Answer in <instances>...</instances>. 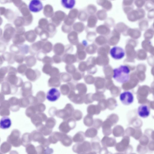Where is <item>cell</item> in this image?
Masks as SVG:
<instances>
[{"mask_svg": "<svg viewBox=\"0 0 154 154\" xmlns=\"http://www.w3.org/2000/svg\"><path fill=\"white\" fill-rule=\"evenodd\" d=\"M60 141L63 145L66 146H69L72 143L71 137L70 136L64 134H63Z\"/></svg>", "mask_w": 154, "mask_h": 154, "instance_id": "d4e9b609", "label": "cell"}, {"mask_svg": "<svg viewBox=\"0 0 154 154\" xmlns=\"http://www.w3.org/2000/svg\"><path fill=\"white\" fill-rule=\"evenodd\" d=\"M2 153L1 152H0V153Z\"/></svg>", "mask_w": 154, "mask_h": 154, "instance_id": "6f0895ef", "label": "cell"}, {"mask_svg": "<svg viewBox=\"0 0 154 154\" xmlns=\"http://www.w3.org/2000/svg\"><path fill=\"white\" fill-rule=\"evenodd\" d=\"M32 85L28 83L27 86L24 87L22 89L21 95L23 97H26L32 95Z\"/></svg>", "mask_w": 154, "mask_h": 154, "instance_id": "cb8c5ba5", "label": "cell"}, {"mask_svg": "<svg viewBox=\"0 0 154 154\" xmlns=\"http://www.w3.org/2000/svg\"><path fill=\"white\" fill-rule=\"evenodd\" d=\"M36 111L38 112H42L44 111L45 109V105L42 103H39L35 104V106Z\"/></svg>", "mask_w": 154, "mask_h": 154, "instance_id": "f6af8a7d", "label": "cell"}, {"mask_svg": "<svg viewBox=\"0 0 154 154\" xmlns=\"http://www.w3.org/2000/svg\"><path fill=\"white\" fill-rule=\"evenodd\" d=\"M10 108L8 101H3L0 104V116H9L10 114Z\"/></svg>", "mask_w": 154, "mask_h": 154, "instance_id": "8fae6325", "label": "cell"}, {"mask_svg": "<svg viewBox=\"0 0 154 154\" xmlns=\"http://www.w3.org/2000/svg\"><path fill=\"white\" fill-rule=\"evenodd\" d=\"M74 50V48L71 45H67L65 46V52L70 53Z\"/></svg>", "mask_w": 154, "mask_h": 154, "instance_id": "681fc988", "label": "cell"}, {"mask_svg": "<svg viewBox=\"0 0 154 154\" xmlns=\"http://www.w3.org/2000/svg\"><path fill=\"white\" fill-rule=\"evenodd\" d=\"M67 38L71 45H76L79 42L78 34L74 32H72L69 34Z\"/></svg>", "mask_w": 154, "mask_h": 154, "instance_id": "d6986e66", "label": "cell"}, {"mask_svg": "<svg viewBox=\"0 0 154 154\" xmlns=\"http://www.w3.org/2000/svg\"><path fill=\"white\" fill-rule=\"evenodd\" d=\"M60 96L59 91L55 88L50 89L48 92L46 98L50 101L54 102L57 100Z\"/></svg>", "mask_w": 154, "mask_h": 154, "instance_id": "9c48e42d", "label": "cell"}, {"mask_svg": "<svg viewBox=\"0 0 154 154\" xmlns=\"http://www.w3.org/2000/svg\"><path fill=\"white\" fill-rule=\"evenodd\" d=\"M120 100L122 103L128 105L132 103L134 100L133 94L129 91H126L122 93L119 96Z\"/></svg>", "mask_w": 154, "mask_h": 154, "instance_id": "8992f818", "label": "cell"}, {"mask_svg": "<svg viewBox=\"0 0 154 154\" xmlns=\"http://www.w3.org/2000/svg\"><path fill=\"white\" fill-rule=\"evenodd\" d=\"M60 73V71L59 69L57 67L53 66L49 75L50 77L59 76Z\"/></svg>", "mask_w": 154, "mask_h": 154, "instance_id": "ee69618b", "label": "cell"}, {"mask_svg": "<svg viewBox=\"0 0 154 154\" xmlns=\"http://www.w3.org/2000/svg\"><path fill=\"white\" fill-rule=\"evenodd\" d=\"M19 104L20 107L26 108L30 105V102L28 97L19 99Z\"/></svg>", "mask_w": 154, "mask_h": 154, "instance_id": "4dcf8cb0", "label": "cell"}, {"mask_svg": "<svg viewBox=\"0 0 154 154\" xmlns=\"http://www.w3.org/2000/svg\"><path fill=\"white\" fill-rule=\"evenodd\" d=\"M73 112L74 108L69 103L67 104L63 109L57 110L56 115L57 117L65 120L71 116Z\"/></svg>", "mask_w": 154, "mask_h": 154, "instance_id": "277c9868", "label": "cell"}, {"mask_svg": "<svg viewBox=\"0 0 154 154\" xmlns=\"http://www.w3.org/2000/svg\"><path fill=\"white\" fill-rule=\"evenodd\" d=\"M65 69L67 73L72 74L76 70V68L73 64H66L65 66Z\"/></svg>", "mask_w": 154, "mask_h": 154, "instance_id": "d590c367", "label": "cell"}, {"mask_svg": "<svg viewBox=\"0 0 154 154\" xmlns=\"http://www.w3.org/2000/svg\"><path fill=\"white\" fill-rule=\"evenodd\" d=\"M85 63L84 62L82 61L79 63L78 66V69L81 72H83L84 71V65Z\"/></svg>", "mask_w": 154, "mask_h": 154, "instance_id": "f5cc1de1", "label": "cell"}, {"mask_svg": "<svg viewBox=\"0 0 154 154\" xmlns=\"http://www.w3.org/2000/svg\"><path fill=\"white\" fill-rule=\"evenodd\" d=\"M61 81L59 76L50 77L48 81V85L50 87H58L60 85Z\"/></svg>", "mask_w": 154, "mask_h": 154, "instance_id": "ac0fdd59", "label": "cell"}, {"mask_svg": "<svg viewBox=\"0 0 154 154\" xmlns=\"http://www.w3.org/2000/svg\"><path fill=\"white\" fill-rule=\"evenodd\" d=\"M52 58L54 63L56 64L60 63L62 61V57L60 56L55 54Z\"/></svg>", "mask_w": 154, "mask_h": 154, "instance_id": "bcb514c9", "label": "cell"}, {"mask_svg": "<svg viewBox=\"0 0 154 154\" xmlns=\"http://www.w3.org/2000/svg\"><path fill=\"white\" fill-rule=\"evenodd\" d=\"M86 45V42L85 40L83 41L82 42L78 43L76 45L77 50H82L84 48V47Z\"/></svg>", "mask_w": 154, "mask_h": 154, "instance_id": "7dc6e473", "label": "cell"}, {"mask_svg": "<svg viewBox=\"0 0 154 154\" xmlns=\"http://www.w3.org/2000/svg\"><path fill=\"white\" fill-rule=\"evenodd\" d=\"M147 18L149 20H152L154 18V9L148 11Z\"/></svg>", "mask_w": 154, "mask_h": 154, "instance_id": "816d5d0a", "label": "cell"}, {"mask_svg": "<svg viewBox=\"0 0 154 154\" xmlns=\"http://www.w3.org/2000/svg\"><path fill=\"white\" fill-rule=\"evenodd\" d=\"M5 97L4 95L0 93V103H2L5 100Z\"/></svg>", "mask_w": 154, "mask_h": 154, "instance_id": "11a10c76", "label": "cell"}, {"mask_svg": "<svg viewBox=\"0 0 154 154\" xmlns=\"http://www.w3.org/2000/svg\"><path fill=\"white\" fill-rule=\"evenodd\" d=\"M20 135L21 133L19 130L14 129L7 137V141L14 147H19L21 145Z\"/></svg>", "mask_w": 154, "mask_h": 154, "instance_id": "3957f363", "label": "cell"}, {"mask_svg": "<svg viewBox=\"0 0 154 154\" xmlns=\"http://www.w3.org/2000/svg\"><path fill=\"white\" fill-rule=\"evenodd\" d=\"M148 0H134V3L138 8H141L144 6Z\"/></svg>", "mask_w": 154, "mask_h": 154, "instance_id": "ab89813d", "label": "cell"}, {"mask_svg": "<svg viewBox=\"0 0 154 154\" xmlns=\"http://www.w3.org/2000/svg\"><path fill=\"white\" fill-rule=\"evenodd\" d=\"M134 0H123V7H134L133 3Z\"/></svg>", "mask_w": 154, "mask_h": 154, "instance_id": "7bdbcfd3", "label": "cell"}, {"mask_svg": "<svg viewBox=\"0 0 154 154\" xmlns=\"http://www.w3.org/2000/svg\"><path fill=\"white\" fill-rule=\"evenodd\" d=\"M130 70L125 65H121L113 70V78L117 82L120 83H124L128 82L129 79Z\"/></svg>", "mask_w": 154, "mask_h": 154, "instance_id": "6da1fadb", "label": "cell"}, {"mask_svg": "<svg viewBox=\"0 0 154 154\" xmlns=\"http://www.w3.org/2000/svg\"><path fill=\"white\" fill-rule=\"evenodd\" d=\"M73 117L77 120H79V110H76L73 113Z\"/></svg>", "mask_w": 154, "mask_h": 154, "instance_id": "db71d44e", "label": "cell"}, {"mask_svg": "<svg viewBox=\"0 0 154 154\" xmlns=\"http://www.w3.org/2000/svg\"><path fill=\"white\" fill-rule=\"evenodd\" d=\"M53 48L52 43L50 42L46 41L44 42L42 48V51L44 53L46 54L52 51Z\"/></svg>", "mask_w": 154, "mask_h": 154, "instance_id": "603a6c76", "label": "cell"}, {"mask_svg": "<svg viewBox=\"0 0 154 154\" xmlns=\"http://www.w3.org/2000/svg\"><path fill=\"white\" fill-rule=\"evenodd\" d=\"M110 54L113 58L116 60H119L123 58L125 55L124 49L121 47L114 46L110 50Z\"/></svg>", "mask_w": 154, "mask_h": 154, "instance_id": "52a82bcc", "label": "cell"}, {"mask_svg": "<svg viewBox=\"0 0 154 154\" xmlns=\"http://www.w3.org/2000/svg\"><path fill=\"white\" fill-rule=\"evenodd\" d=\"M32 123L36 126L42 123V122L46 121L47 117L46 115L43 113H38L35 114L31 117Z\"/></svg>", "mask_w": 154, "mask_h": 154, "instance_id": "30bf717a", "label": "cell"}, {"mask_svg": "<svg viewBox=\"0 0 154 154\" xmlns=\"http://www.w3.org/2000/svg\"><path fill=\"white\" fill-rule=\"evenodd\" d=\"M59 77L61 82H70L72 78L71 74L65 72L60 73Z\"/></svg>", "mask_w": 154, "mask_h": 154, "instance_id": "83f0119b", "label": "cell"}, {"mask_svg": "<svg viewBox=\"0 0 154 154\" xmlns=\"http://www.w3.org/2000/svg\"><path fill=\"white\" fill-rule=\"evenodd\" d=\"M29 8L31 12L37 13L42 10L43 6L40 0H31L29 4Z\"/></svg>", "mask_w": 154, "mask_h": 154, "instance_id": "ba28073f", "label": "cell"}, {"mask_svg": "<svg viewBox=\"0 0 154 154\" xmlns=\"http://www.w3.org/2000/svg\"></svg>", "mask_w": 154, "mask_h": 154, "instance_id": "680465c9", "label": "cell"}, {"mask_svg": "<svg viewBox=\"0 0 154 154\" xmlns=\"http://www.w3.org/2000/svg\"><path fill=\"white\" fill-rule=\"evenodd\" d=\"M60 90L63 95H68L71 90H75V85L73 83L69 82L67 84L61 85Z\"/></svg>", "mask_w": 154, "mask_h": 154, "instance_id": "7c38bea8", "label": "cell"}, {"mask_svg": "<svg viewBox=\"0 0 154 154\" xmlns=\"http://www.w3.org/2000/svg\"><path fill=\"white\" fill-rule=\"evenodd\" d=\"M31 140L30 134L26 133L22 135L21 138V145L26 147L30 144Z\"/></svg>", "mask_w": 154, "mask_h": 154, "instance_id": "7402d4cb", "label": "cell"}, {"mask_svg": "<svg viewBox=\"0 0 154 154\" xmlns=\"http://www.w3.org/2000/svg\"><path fill=\"white\" fill-rule=\"evenodd\" d=\"M46 54L44 53L42 51H40L37 53L36 57L37 59L40 61H42L43 57Z\"/></svg>", "mask_w": 154, "mask_h": 154, "instance_id": "f907efd6", "label": "cell"}, {"mask_svg": "<svg viewBox=\"0 0 154 154\" xmlns=\"http://www.w3.org/2000/svg\"><path fill=\"white\" fill-rule=\"evenodd\" d=\"M97 2L106 11H110L112 7L111 2L109 0H97Z\"/></svg>", "mask_w": 154, "mask_h": 154, "instance_id": "e0dca14e", "label": "cell"}, {"mask_svg": "<svg viewBox=\"0 0 154 154\" xmlns=\"http://www.w3.org/2000/svg\"><path fill=\"white\" fill-rule=\"evenodd\" d=\"M42 61L44 64H48L52 65L54 63L52 58L46 55L43 57Z\"/></svg>", "mask_w": 154, "mask_h": 154, "instance_id": "b9f144b4", "label": "cell"}, {"mask_svg": "<svg viewBox=\"0 0 154 154\" xmlns=\"http://www.w3.org/2000/svg\"><path fill=\"white\" fill-rule=\"evenodd\" d=\"M53 66L50 64H44L42 69V71L45 74L47 75H49L52 70Z\"/></svg>", "mask_w": 154, "mask_h": 154, "instance_id": "8d00e7d4", "label": "cell"}, {"mask_svg": "<svg viewBox=\"0 0 154 154\" xmlns=\"http://www.w3.org/2000/svg\"><path fill=\"white\" fill-rule=\"evenodd\" d=\"M56 121L53 118H49L46 120L45 126L48 128L51 129L55 125Z\"/></svg>", "mask_w": 154, "mask_h": 154, "instance_id": "836d02e7", "label": "cell"}, {"mask_svg": "<svg viewBox=\"0 0 154 154\" xmlns=\"http://www.w3.org/2000/svg\"><path fill=\"white\" fill-rule=\"evenodd\" d=\"M64 120L60 124L59 129L62 132L67 133L75 127V122L74 119L70 118Z\"/></svg>", "mask_w": 154, "mask_h": 154, "instance_id": "5b68a950", "label": "cell"}, {"mask_svg": "<svg viewBox=\"0 0 154 154\" xmlns=\"http://www.w3.org/2000/svg\"><path fill=\"white\" fill-rule=\"evenodd\" d=\"M11 145L8 142H4L0 146V150L2 153H6L11 149Z\"/></svg>", "mask_w": 154, "mask_h": 154, "instance_id": "f546056e", "label": "cell"}, {"mask_svg": "<svg viewBox=\"0 0 154 154\" xmlns=\"http://www.w3.org/2000/svg\"><path fill=\"white\" fill-rule=\"evenodd\" d=\"M137 113L140 117L143 118H146L148 117L150 114V109L148 106L143 104L138 107L137 109Z\"/></svg>", "mask_w": 154, "mask_h": 154, "instance_id": "5bb4252c", "label": "cell"}, {"mask_svg": "<svg viewBox=\"0 0 154 154\" xmlns=\"http://www.w3.org/2000/svg\"><path fill=\"white\" fill-rule=\"evenodd\" d=\"M145 6L146 10L149 11L154 9V3L148 1L146 2Z\"/></svg>", "mask_w": 154, "mask_h": 154, "instance_id": "c3c4849f", "label": "cell"}, {"mask_svg": "<svg viewBox=\"0 0 154 154\" xmlns=\"http://www.w3.org/2000/svg\"><path fill=\"white\" fill-rule=\"evenodd\" d=\"M26 152L28 154L37 153V151L35 146L32 144H29L26 146Z\"/></svg>", "mask_w": 154, "mask_h": 154, "instance_id": "f35d334b", "label": "cell"}, {"mask_svg": "<svg viewBox=\"0 0 154 154\" xmlns=\"http://www.w3.org/2000/svg\"></svg>", "mask_w": 154, "mask_h": 154, "instance_id": "91938a15", "label": "cell"}, {"mask_svg": "<svg viewBox=\"0 0 154 154\" xmlns=\"http://www.w3.org/2000/svg\"><path fill=\"white\" fill-rule=\"evenodd\" d=\"M61 2L63 6L68 9L73 8L75 4V0H61Z\"/></svg>", "mask_w": 154, "mask_h": 154, "instance_id": "484cf974", "label": "cell"}, {"mask_svg": "<svg viewBox=\"0 0 154 154\" xmlns=\"http://www.w3.org/2000/svg\"><path fill=\"white\" fill-rule=\"evenodd\" d=\"M146 12L144 9L138 8L133 10L127 14V18L128 20L131 22H135L144 18Z\"/></svg>", "mask_w": 154, "mask_h": 154, "instance_id": "7a4b0ae2", "label": "cell"}, {"mask_svg": "<svg viewBox=\"0 0 154 154\" xmlns=\"http://www.w3.org/2000/svg\"><path fill=\"white\" fill-rule=\"evenodd\" d=\"M83 75L82 72L77 69L72 74V77L74 81H79L82 78Z\"/></svg>", "mask_w": 154, "mask_h": 154, "instance_id": "e575fe53", "label": "cell"}, {"mask_svg": "<svg viewBox=\"0 0 154 154\" xmlns=\"http://www.w3.org/2000/svg\"><path fill=\"white\" fill-rule=\"evenodd\" d=\"M9 103L11 110L13 112H16L19 110L20 106L19 104V99L15 97L10 98L8 100Z\"/></svg>", "mask_w": 154, "mask_h": 154, "instance_id": "9a60e30c", "label": "cell"}, {"mask_svg": "<svg viewBox=\"0 0 154 154\" xmlns=\"http://www.w3.org/2000/svg\"><path fill=\"white\" fill-rule=\"evenodd\" d=\"M30 135L32 140L35 142L38 141L39 142L44 137L40 132L36 131H33L30 134Z\"/></svg>", "mask_w": 154, "mask_h": 154, "instance_id": "f1b7e54d", "label": "cell"}, {"mask_svg": "<svg viewBox=\"0 0 154 154\" xmlns=\"http://www.w3.org/2000/svg\"><path fill=\"white\" fill-rule=\"evenodd\" d=\"M63 135V133L59 132H54L49 137L48 140L50 143H55L60 140Z\"/></svg>", "mask_w": 154, "mask_h": 154, "instance_id": "44dd1931", "label": "cell"}, {"mask_svg": "<svg viewBox=\"0 0 154 154\" xmlns=\"http://www.w3.org/2000/svg\"><path fill=\"white\" fill-rule=\"evenodd\" d=\"M78 62L84 59L85 58V53L82 50L76 51L75 54Z\"/></svg>", "mask_w": 154, "mask_h": 154, "instance_id": "60d3db41", "label": "cell"}, {"mask_svg": "<svg viewBox=\"0 0 154 154\" xmlns=\"http://www.w3.org/2000/svg\"><path fill=\"white\" fill-rule=\"evenodd\" d=\"M36 111L35 106H30L26 109L25 114L28 117L31 118L35 114Z\"/></svg>", "mask_w": 154, "mask_h": 154, "instance_id": "d6a6232c", "label": "cell"}, {"mask_svg": "<svg viewBox=\"0 0 154 154\" xmlns=\"http://www.w3.org/2000/svg\"><path fill=\"white\" fill-rule=\"evenodd\" d=\"M65 46L60 42L55 44L53 48L54 53L55 54L61 56L64 54Z\"/></svg>", "mask_w": 154, "mask_h": 154, "instance_id": "2e32d148", "label": "cell"}, {"mask_svg": "<svg viewBox=\"0 0 154 154\" xmlns=\"http://www.w3.org/2000/svg\"><path fill=\"white\" fill-rule=\"evenodd\" d=\"M11 125L10 119L8 117L4 116L0 120V128L3 129L9 128Z\"/></svg>", "mask_w": 154, "mask_h": 154, "instance_id": "ffe728a7", "label": "cell"}, {"mask_svg": "<svg viewBox=\"0 0 154 154\" xmlns=\"http://www.w3.org/2000/svg\"><path fill=\"white\" fill-rule=\"evenodd\" d=\"M44 41H38L34 43L32 45V49H33L32 54H35L38 52L42 49Z\"/></svg>", "mask_w": 154, "mask_h": 154, "instance_id": "4316f807", "label": "cell"}, {"mask_svg": "<svg viewBox=\"0 0 154 154\" xmlns=\"http://www.w3.org/2000/svg\"><path fill=\"white\" fill-rule=\"evenodd\" d=\"M62 61L66 64H73L78 62L75 54L69 53H64L62 57Z\"/></svg>", "mask_w": 154, "mask_h": 154, "instance_id": "4fadbf2b", "label": "cell"}, {"mask_svg": "<svg viewBox=\"0 0 154 154\" xmlns=\"http://www.w3.org/2000/svg\"><path fill=\"white\" fill-rule=\"evenodd\" d=\"M149 1L154 3V0H148Z\"/></svg>", "mask_w": 154, "mask_h": 154, "instance_id": "9f6ffc18", "label": "cell"}, {"mask_svg": "<svg viewBox=\"0 0 154 154\" xmlns=\"http://www.w3.org/2000/svg\"><path fill=\"white\" fill-rule=\"evenodd\" d=\"M106 11L103 9L99 10L96 14L98 19L102 21L106 20L107 17Z\"/></svg>", "mask_w": 154, "mask_h": 154, "instance_id": "1f68e13d", "label": "cell"}, {"mask_svg": "<svg viewBox=\"0 0 154 154\" xmlns=\"http://www.w3.org/2000/svg\"><path fill=\"white\" fill-rule=\"evenodd\" d=\"M36 97L38 101L44 102L45 100V93L42 91H38Z\"/></svg>", "mask_w": 154, "mask_h": 154, "instance_id": "74e56055", "label": "cell"}]
</instances>
